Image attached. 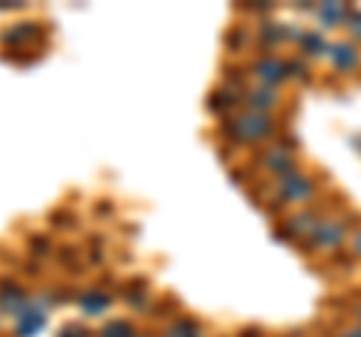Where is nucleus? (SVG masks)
Listing matches in <instances>:
<instances>
[{
    "label": "nucleus",
    "instance_id": "1",
    "mask_svg": "<svg viewBox=\"0 0 361 337\" xmlns=\"http://www.w3.org/2000/svg\"><path fill=\"white\" fill-rule=\"evenodd\" d=\"M217 133L220 139H226L229 145H238V148H265V145H271L283 133V123L274 115H259V111L238 109L235 115L220 121Z\"/></svg>",
    "mask_w": 361,
    "mask_h": 337
},
{
    "label": "nucleus",
    "instance_id": "2",
    "mask_svg": "<svg viewBox=\"0 0 361 337\" xmlns=\"http://www.w3.org/2000/svg\"><path fill=\"white\" fill-rule=\"evenodd\" d=\"M358 223L346 214V211H325L316 223V229L310 232V238L304 241L301 250L304 253H319V256H334V253H343L346 244H349V232H353Z\"/></svg>",
    "mask_w": 361,
    "mask_h": 337
},
{
    "label": "nucleus",
    "instance_id": "3",
    "mask_svg": "<svg viewBox=\"0 0 361 337\" xmlns=\"http://www.w3.org/2000/svg\"><path fill=\"white\" fill-rule=\"evenodd\" d=\"M298 139L295 136H283V139H274L271 145H265V148H259L256 154V168L259 175L265 178V181H277V178H283L286 172H292V168H298L301 160H298Z\"/></svg>",
    "mask_w": 361,
    "mask_h": 337
},
{
    "label": "nucleus",
    "instance_id": "4",
    "mask_svg": "<svg viewBox=\"0 0 361 337\" xmlns=\"http://www.w3.org/2000/svg\"><path fill=\"white\" fill-rule=\"evenodd\" d=\"M325 211H322V202L307 205V208H298V211H289L286 217H280L277 229H274V238L286 241V244H295V247H304V241L310 238V232L316 229V223H319V217L325 214Z\"/></svg>",
    "mask_w": 361,
    "mask_h": 337
},
{
    "label": "nucleus",
    "instance_id": "5",
    "mask_svg": "<svg viewBox=\"0 0 361 337\" xmlns=\"http://www.w3.org/2000/svg\"><path fill=\"white\" fill-rule=\"evenodd\" d=\"M244 66H247V78H250V85L274 87V91H280V87L289 82L286 78V58L283 54H277V51H256Z\"/></svg>",
    "mask_w": 361,
    "mask_h": 337
},
{
    "label": "nucleus",
    "instance_id": "6",
    "mask_svg": "<svg viewBox=\"0 0 361 337\" xmlns=\"http://www.w3.org/2000/svg\"><path fill=\"white\" fill-rule=\"evenodd\" d=\"M30 301H33V295L16 277H9V274L0 277V319H9V322L18 319L21 313L30 307Z\"/></svg>",
    "mask_w": 361,
    "mask_h": 337
},
{
    "label": "nucleus",
    "instance_id": "7",
    "mask_svg": "<svg viewBox=\"0 0 361 337\" xmlns=\"http://www.w3.org/2000/svg\"><path fill=\"white\" fill-rule=\"evenodd\" d=\"M250 27H253V46L259 51H274V49L295 39V27L280 25V21H274V18H259Z\"/></svg>",
    "mask_w": 361,
    "mask_h": 337
},
{
    "label": "nucleus",
    "instance_id": "8",
    "mask_svg": "<svg viewBox=\"0 0 361 337\" xmlns=\"http://www.w3.org/2000/svg\"><path fill=\"white\" fill-rule=\"evenodd\" d=\"M39 33L42 27L37 25V21H18V25H9L0 30V49L4 51H30V54H37L33 51V46H37V39H39Z\"/></svg>",
    "mask_w": 361,
    "mask_h": 337
},
{
    "label": "nucleus",
    "instance_id": "9",
    "mask_svg": "<svg viewBox=\"0 0 361 337\" xmlns=\"http://www.w3.org/2000/svg\"><path fill=\"white\" fill-rule=\"evenodd\" d=\"M75 305L85 313V319H103L111 310V305H115V292L106 286H90L75 292Z\"/></svg>",
    "mask_w": 361,
    "mask_h": 337
},
{
    "label": "nucleus",
    "instance_id": "10",
    "mask_svg": "<svg viewBox=\"0 0 361 337\" xmlns=\"http://www.w3.org/2000/svg\"><path fill=\"white\" fill-rule=\"evenodd\" d=\"M325 61L331 63L334 73H343V75H353L361 70V49L355 46L353 39H334L329 46V54Z\"/></svg>",
    "mask_w": 361,
    "mask_h": 337
},
{
    "label": "nucleus",
    "instance_id": "11",
    "mask_svg": "<svg viewBox=\"0 0 361 337\" xmlns=\"http://www.w3.org/2000/svg\"><path fill=\"white\" fill-rule=\"evenodd\" d=\"M283 106V91H274V87H259L250 85L241 94V109L247 111H259V115H274Z\"/></svg>",
    "mask_w": 361,
    "mask_h": 337
},
{
    "label": "nucleus",
    "instance_id": "12",
    "mask_svg": "<svg viewBox=\"0 0 361 337\" xmlns=\"http://www.w3.org/2000/svg\"><path fill=\"white\" fill-rule=\"evenodd\" d=\"M298 46V58L304 61H319L329 54V46H331V39L325 37V33L319 27H295V39H292Z\"/></svg>",
    "mask_w": 361,
    "mask_h": 337
},
{
    "label": "nucleus",
    "instance_id": "13",
    "mask_svg": "<svg viewBox=\"0 0 361 337\" xmlns=\"http://www.w3.org/2000/svg\"><path fill=\"white\" fill-rule=\"evenodd\" d=\"M45 329H49V313L39 310L30 301V307L21 313L18 319H13V329H9V337H39Z\"/></svg>",
    "mask_w": 361,
    "mask_h": 337
},
{
    "label": "nucleus",
    "instance_id": "14",
    "mask_svg": "<svg viewBox=\"0 0 361 337\" xmlns=\"http://www.w3.org/2000/svg\"><path fill=\"white\" fill-rule=\"evenodd\" d=\"M205 109L211 111L214 118H229V115H235V111L241 109V97L235 94V91H229V87H223V85H217L214 91L205 97Z\"/></svg>",
    "mask_w": 361,
    "mask_h": 337
},
{
    "label": "nucleus",
    "instance_id": "15",
    "mask_svg": "<svg viewBox=\"0 0 361 337\" xmlns=\"http://www.w3.org/2000/svg\"><path fill=\"white\" fill-rule=\"evenodd\" d=\"M349 4H341V0H331V4H316V9H313V16H316V21H319V30L325 33V30H331V27H341L343 21H346V16H349Z\"/></svg>",
    "mask_w": 361,
    "mask_h": 337
},
{
    "label": "nucleus",
    "instance_id": "16",
    "mask_svg": "<svg viewBox=\"0 0 361 337\" xmlns=\"http://www.w3.org/2000/svg\"><path fill=\"white\" fill-rule=\"evenodd\" d=\"M163 337H208V334H205V325H202L199 319H193V317H180V313H178L175 319H169V322H166Z\"/></svg>",
    "mask_w": 361,
    "mask_h": 337
},
{
    "label": "nucleus",
    "instance_id": "17",
    "mask_svg": "<svg viewBox=\"0 0 361 337\" xmlns=\"http://www.w3.org/2000/svg\"><path fill=\"white\" fill-rule=\"evenodd\" d=\"M226 49H229L232 58H235V54H247L253 49V27L232 25L229 30H226Z\"/></svg>",
    "mask_w": 361,
    "mask_h": 337
},
{
    "label": "nucleus",
    "instance_id": "18",
    "mask_svg": "<svg viewBox=\"0 0 361 337\" xmlns=\"http://www.w3.org/2000/svg\"><path fill=\"white\" fill-rule=\"evenodd\" d=\"M139 334H142L139 325H135L133 319H123V317L109 319L94 331V337H139Z\"/></svg>",
    "mask_w": 361,
    "mask_h": 337
},
{
    "label": "nucleus",
    "instance_id": "19",
    "mask_svg": "<svg viewBox=\"0 0 361 337\" xmlns=\"http://www.w3.org/2000/svg\"><path fill=\"white\" fill-rule=\"evenodd\" d=\"M286 78H289V82L307 85L310 82V63L304 58H298V54H289V58H286Z\"/></svg>",
    "mask_w": 361,
    "mask_h": 337
},
{
    "label": "nucleus",
    "instance_id": "20",
    "mask_svg": "<svg viewBox=\"0 0 361 337\" xmlns=\"http://www.w3.org/2000/svg\"><path fill=\"white\" fill-rule=\"evenodd\" d=\"M27 250L42 262V256H49L54 250V244H51L49 235H30V238H27Z\"/></svg>",
    "mask_w": 361,
    "mask_h": 337
},
{
    "label": "nucleus",
    "instance_id": "21",
    "mask_svg": "<svg viewBox=\"0 0 361 337\" xmlns=\"http://www.w3.org/2000/svg\"><path fill=\"white\" fill-rule=\"evenodd\" d=\"M343 27L349 30V39H353L355 42V46H358V42H361V9H349V16H346V21H343Z\"/></svg>",
    "mask_w": 361,
    "mask_h": 337
},
{
    "label": "nucleus",
    "instance_id": "22",
    "mask_svg": "<svg viewBox=\"0 0 361 337\" xmlns=\"http://www.w3.org/2000/svg\"><path fill=\"white\" fill-rule=\"evenodd\" d=\"M58 337H94V331H90L87 325H82V322H66V325H61Z\"/></svg>",
    "mask_w": 361,
    "mask_h": 337
},
{
    "label": "nucleus",
    "instance_id": "23",
    "mask_svg": "<svg viewBox=\"0 0 361 337\" xmlns=\"http://www.w3.org/2000/svg\"><path fill=\"white\" fill-rule=\"evenodd\" d=\"M51 226L54 229H75V214H70V211H54Z\"/></svg>",
    "mask_w": 361,
    "mask_h": 337
},
{
    "label": "nucleus",
    "instance_id": "24",
    "mask_svg": "<svg viewBox=\"0 0 361 337\" xmlns=\"http://www.w3.org/2000/svg\"><path fill=\"white\" fill-rule=\"evenodd\" d=\"M346 250H349V256H353V259H358L361 262V223L358 226L349 232V244H346Z\"/></svg>",
    "mask_w": 361,
    "mask_h": 337
},
{
    "label": "nucleus",
    "instance_id": "25",
    "mask_svg": "<svg viewBox=\"0 0 361 337\" xmlns=\"http://www.w3.org/2000/svg\"><path fill=\"white\" fill-rule=\"evenodd\" d=\"M238 13L259 16V18H268L271 13H274V4H250V6H238Z\"/></svg>",
    "mask_w": 361,
    "mask_h": 337
},
{
    "label": "nucleus",
    "instance_id": "26",
    "mask_svg": "<svg viewBox=\"0 0 361 337\" xmlns=\"http://www.w3.org/2000/svg\"><path fill=\"white\" fill-rule=\"evenodd\" d=\"M58 256H61L66 265H73V262H75V256H78V247H61Z\"/></svg>",
    "mask_w": 361,
    "mask_h": 337
},
{
    "label": "nucleus",
    "instance_id": "27",
    "mask_svg": "<svg viewBox=\"0 0 361 337\" xmlns=\"http://www.w3.org/2000/svg\"><path fill=\"white\" fill-rule=\"evenodd\" d=\"M25 274H27V277H39V274H42V262H39V259H27V262H25Z\"/></svg>",
    "mask_w": 361,
    "mask_h": 337
},
{
    "label": "nucleus",
    "instance_id": "28",
    "mask_svg": "<svg viewBox=\"0 0 361 337\" xmlns=\"http://www.w3.org/2000/svg\"><path fill=\"white\" fill-rule=\"evenodd\" d=\"M238 337H262V329H250V325H247V329L238 331Z\"/></svg>",
    "mask_w": 361,
    "mask_h": 337
},
{
    "label": "nucleus",
    "instance_id": "29",
    "mask_svg": "<svg viewBox=\"0 0 361 337\" xmlns=\"http://www.w3.org/2000/svg\"><path fill=\"white\" fill-rule=\"evenodd\" d=\"M337 337H361V329H358V325H353V329H343V331H337Z\"/></svg>",
    "mask_w": 361,
    "mask_h": 337
},
{
    "label": "nucleus",
    "instance_id": "30",
    "mask_svg": "<svg viewBox=\"0 0 361 337\" xmlns=\"http://www.w3.org/2000/svg\"><path fill=\"white\" fill-rule=\"evenodd\" d=\"M353 322H355L358 329H361V301H358V305L353 307Z\"/></svg>",
    "mask_w": 361,
    "mask_h": 337
},
{
    "label": "nucleus",
    "instance_id": "31",
    "mask_svg": "<svg viewBox=\"0 0 361 337\" xmlns=\"http://www.w3.org/2000/svg\"><path fill=\"white\" fill-rule=\"evenodd\" d=\"M139 337H163V334H154V331H142Z\"/></svg>",
    "mask_w": 361,
    "mask_h": 337
},
{
    "label": "nucleus",
    "instance_id": "32",
    "mask_svg": "<svg viewBox=\"0 0 361 337\" xmlns=\"http://www.w3.org/2000/svg\"><path fill=\"white\" fill-rule=\"evenodd\" d=\"M0 337H4V319H0Z\"/></svg>",
    "mask_w": 361,
    "mask_h": 337
}]
</instances>
